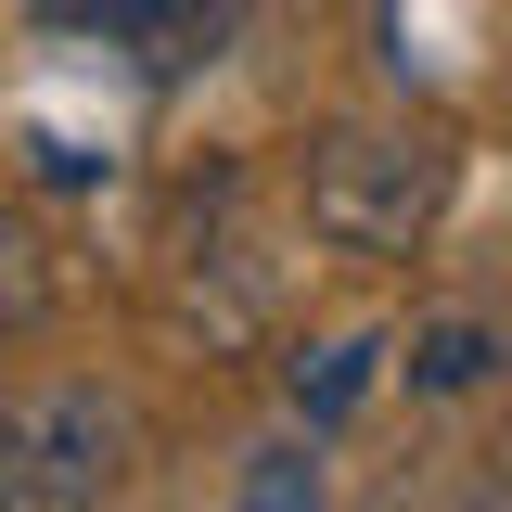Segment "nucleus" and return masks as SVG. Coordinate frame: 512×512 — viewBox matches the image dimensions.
<instances>
[{
  "label": "nucleus",
  "instance_id": "f257e3e1",
  "mask_svg": "<svg viewBox=\"0 0 512 512\" xmlns=\"http://www.w3.org/2000/svg\"><path fill=\"white\" fill-rule=\"evenodd\" d=\"M448 180H461V154H448L436 128L410 116H346L308 141V167H295V205H308V231L333 256H423L448 218Z\"/></svg>",
  "mask_w": 512,
  "mask_h": 512
},
{
  "label": "nucleus",
  "instance_id": "f03ea898",
  "mask_svg": "<svg viewBox=\"0 0 512 512\" xmlns=\"http://www.w3.org/2000/svg\"><path fill=\"white\" fill-rule=\"evenodd\" d=\"M141 461V423H128L116 384L52 372L0 397V512H103Z\"/></svg>",
  "mask_w": 512,
  "mask_h": 512
},
{
  "label": "nucleus",
  "instance_id": "7ed1b4c3",
  "mask_svg": "<svg viewBox=\"0 0 512 512\" xmlns=\"http://www.w3.org/2000/svg\"><path fill=\"white\" fill-rule=\"evenodd\" d=\"M52 39H90V52H116L128 77H192V64H218L231 39H244L256 0H26Z\"/></svg>",
  "mask_w": 512,
  "mask_h": 512
},
{
  "label": "nucleus",
  "instance_id": "20e7f679",
  "mask_svg": "<svg viewBox=\"0 0 512 512\" xmlns=\"http://www.w3.org/2000/svg\"><path fill=\"white\" fill-rule=\"evenodd\" d=\"M500 359H512V333L487 308H436V320H410V359L397 372H410V397H474Z\"/></svg>",
  "mask_w": 512,
  "mask_h": 512
},
{
  "label": "nucleus",
  "instance_id": "39448f33",
  "mask_svg": "<svg viewBox=\"0 0 512 512\" xmlns=\"http://www.w3.org/2000/svg\"><path fill=\"white\" fill-rule=\"evenodd\" d=\"M372 359H384V333H333V346H308V359H295V423H308V436H333V423L359 410Z\"/></svg>",
  "mask_w": 512,
  "mask_h": 512
},
{
  "label": "nucleus",
  "instance_id": "423d86ee",
  "mask_svg": "<svg viewBox=\"0 0 512 512\" xmlns=\"http://www.w3.org/2000/svg\"><path fill=\"white\" fill-rule=\"evenodd\" d=\"M39 320H52V244L26 205H0V346H26Z\"/></svg>",
  "mask_w": 512,
  "mask_h": 512
},
{
  "label": "nucleus",
  "instance_id": "0eeeda50",
  "mask_svg": "<svg viewBox=\"0 0 512 512\" xmlns=\"http://www.w3.org/2000/svg\"><path fill=\"white\" fill-rule=\"evenodd\" d=\"M244 512H320V461H308V448H256Z\"/></svg>",
  "mask_w": 512,
  "mask_h": 512
}]
</instances>
